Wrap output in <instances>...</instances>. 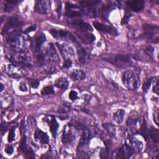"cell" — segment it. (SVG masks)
Wrapping results in <instances>:
<instances>
[{
	"label": "cell",
	"mask_w": 159,
	"mask_h": 159,
	"mask_svg": "<svg viewBox=\"0 0 159 159\" xmlns=\"http://www.w3.org/2000/svg\"><path fill=\"white\" fill-rule=\"evenodd\" d=\"M29 40L25 35H23L17 30L9 34L6 39L7 47L14 50H25L29 45Z\"/></svg>",
	"instance_id": "6da1fadb"
},
{
	"label": "cell",
	"mask_w": 159,
	"mask_h": 159,
	"mask_svg": "<svg viewBox=\"0 0 159 159\" xmlns=\"http://www.w3.org/2000/svg\"><path fill=\"white\" fill-rule=\"evenodd\" d=\"M4 53L9 60L15 63H21L27 66H30L32 64V60L28 55L25 50H18L7 47L4 50Z\"/></svg>",
	"instance_id": "7a4b0ae2"
},
{
	"label": "cell",
	"mask_w": 159,
	"mask_h": 159,
	"mask_svg": "<svg viewBox=\"0 0 159 159\" xmlns=\"http://www.w3.org/2000/svg\"><path fill=\"white\" fill-rule=\"evenodd\" d=\"M122 83L129 90L135 91L140 86V77L139 74L134 70H127L122 76Z\"/></svg>",
	"instance_id": "3957f363"
},
{
	"label": "cell",
	"mask_w": 159,
	"mask_h": 159,
	"mask_svg": "<svg viewBox=\"0 0 159 159\" xmlns=\"http://www.w3.org/2000/svg\"><path fill=\"white\" fill-rule=\"evenodd\" d=\"M103 59L120 68H127L132 64L130 57L127 55L107 54L103 57Z\"/></svg>",
	"instance_id": "277c9868"
},
{
	"label": "cell",
	"mask_w": 159,
	"mask_h": 159,
	"mask_svg": "<svg viewBox=\"0 0 159 159\" xmlns=\"http://www.w3.org/2000/svg\"><path fill=\"white\" fill-rule=\"evenodd\" d=\"M4 71L8 76L15 78L24 76L27 74L25 68L19 63L6 65L4 66Z\"/></svg>",
	"instance_id": "5b68a950"
},
{
	"label": "cell",
	"mask_w": 159,
	"mask_h": 159,
	"mask_svg": "<svg viewBox=\"0 0 159 159\" xmlns=\"http://www.w3.org/2000/svg\"><path fill=\"white\" fill-rule=\"evenodd\" d=\"M41 55L43 58L47 59L52 62H58L60 60L59 56L57 52L54 45L52 43H49L42 50Z\"/></svg>",
	"instance_id": "8992f818"
},
{
	"label": "cell",
	"mask_w": 159,
	"mask_h": 159,
	"mask_svg": "<svg viewBox=\"0 0 159 159\" xmlns=\"http://www.w3.org/2000/svg\"><path fill=\"white\" fill-rule=\"evenodd\" d=\"M134 151L126 144L120 148L114 150L111 153V158L114 159H128L132 157Z\"/></svg>",
	"instance_id": "52a82bcc"
},
{
	"label": "cell",
	"mask_w": 159,
	"mask_h": 159,
	"mask_svg": "<svg viewBox=\"0 0 159 159\" xmlns=\"http://www.w3.org/2000/svg\"><path fill=\"white\" fill-rule=\"evenodd\" d=\"M21 25V22L19 21V20L14 17H11L8 19V20L5 24L4 26L2 28V34H10L16 30L18 27H19Z\"/></svg>",
	"instance_id": "ba28073f"
},
{
	"label": "cell",
	"mask_w": 159,
	"mask_h": 159,
	"mask_svg": "<svg viewBox=\"0 0 159 159\" xmlns=\"http://www.w3.org/2000/svg\"><path fill=\"white\" fill-rule=\"evenodd\" d=\"M76 134L73 126L70 124L66 125L63 130L62 142L64 143H70L75 140Z\"/></svg>",
	"instance_id": "9c48e42d"
},
{
	"label": "cell",
	"mask_w": 159,
	"mask_h": 159,
	"mask_svg": "<svg viewBox=\"0 0 159 159\" xmlns=\"http://www.w3.org/2000/svg\"><path fill=\"white\" fill-rule=\"evenodd\" d=\"M125 144L128 145L134 152H140L143 148V142L132 135H128L125 140Z\"/></svg>",
	"instance_id": "30bf717a"
},
{
	"label": "cell",
	"mask_w": 159,
	"mask_h": 159,
	"mask_svg": "<svg viewBox=\"0 0 159 159\" xmlns=\"http://www.w3.org/2000/svg\"><path fill=\"white\" fill-rule=\"evenodd\" d=\"M58 48L60 49V53L64 58V60H72L75 57V52L73 49L68 44L57 43Z\"/></svg>",
	"instance_id": "8fae6325"
},
{
	"label": "cell",
	"mask_w": 159,
	"mask_h": 159,
	"mask_svg": "<svg viewBox=\"0 0 159 159\" xmlns=\"http://www.w3.org/2000/svg\"><path fill=\"white\" fill-rule=\"evenodd\" d=\"M49 32L52 34V35L55 39L59 38H63V39H68L70 41L76 43L78 45V43L75 39V37L70 33L65 30H57L56 29H51L49 30Z\"/></svg>",
	"instance_id": "7c38bea8"
},
{
	"label": "cell",
	"mask_w": 159,
	"mask_h": 159,
	"mask_svg": "<svg viewBox=\"0 0 159 159\" xmlns=\"http://www.w3.org/2000/svg\"><path fill=\"white\" fill-rule=\"evenodd\" d=\"M35 11L40 14H48L51 11V2L48 0H40L36 2Z\"/></svg>",
	"instance_id": "4fadbf2b"
},
{
	"label": "cell",
	"mask_w": 159,
	"mask_h": 159,
	"mask_svg": "<svg viewBox=\"0 0 159 159\" xmlns=\"http://www.w3.org/2000/svg\"><path fill=\"white\" fill-rule=\"evenodd\" d=\"M45 35L43 33H39L34 37V39L31 40L30 44L32 49L35 52H38L40 51V48L41 47L42 44L45 41Z\"/></svg>",
	"instance_id": "5bb4252c"
},
{
	"label": "cell",
	"mask_w": 159,
	"mask_h": 159,
	"mask_svg": "<svg viewBox=\"0 0 159 159\" xmlns=\"http://www.w3.org/2000/svg\"><path fill=\"white\" fill-rule=\"evenodd\" d=\"M93 25L98 31L107 33L112 35H116L117 34V30L111 26L107 25L96 21L93 22Z\"/></svg>",
	"instance_id": "9a60e30c"
},
{
	"label": "cell",
	"mask_w": 159,
	"mask_h": 159,
	"mask_svg": "<svg viewBox=\"0 0 159 159\" xmlns=\"http://www.w3.org/2000/svg\"><path fill=\"white\" fill-rule=\"evenodd\" d=\"M97 135H99V132L97 130V129L84 127L83 129V134H82L81 140L89 142L90 139L94 137Z\"/></svg>",
	"instance_id": "2e32d148"
},
{
	"label": "cell",
	"mask_w": 159,
	"mask_h": 159,
	"mask_svg": "<svg viewBox=\"0 0 159 159\" xmlns=\"http://www.w3.org/2000/svg\"><path fill=\"white\" fill-rule=\"evenodd\" d=\"M45 120L47 122L52 135L55 137L59 126L55 117L53 116H47L45 118Z\"/></svg>",
	"instance_id": "e0dca14e"
},
{
	"label": "cell",
	"mask_w": 159,
	"mask_h": 159,
	"mask_svg": "<svg viewBox=\"0 0 159 159\" xmlns=\"http://www.w3.org/2000/svg\"><path fill=\"white\" fill-rule=\"evenodd\" d=\"M126 4L132 11L139 12L144 8L145 2L142 0H132L127 1Z\"/></svg>",
	"instance_id": "ac0fdd59"
},
{
	"label": "cell",
	"mask_w": 159,
	"mask_h": 159,
	"mask_svg": "<svg viewBox=\"0 0 159 159\" xmlns=\"http://www.w3.org/2000/svg\"><path fill=\"white\" fill-rule=\"evenodd\" d=\"M71 24L76 27L80 32H88L92 30V28L89 24L81 20H75L72 21Z\"/></svg>",
	"instance_id": "d6986e66"
},
{
	"label": "cell",
	"mask_w": 159,
	"mask_h": 159,
	"mask_svg": "<svg viewBox=\"0 0 159 159\" xmlns=\"http://www.w3.org/2000/svg\"><path fill=\"white\" fill-rule=\"evenodd\" d=\"M77 54L79 61L81 64L85 63L89 58V54L86 51V50L80 45H77Z\"/></svg>",
	"instance_id": "ffe728a7"
},
{
	"label": "cell",
	"mask_w": 159,
	"mask_h": 159,
	"mask_svg": "<svg viewBox=\"0 0 159 159\" xmlns=\"http://www.w3.org/2000/svg\"><path fill=\"white\" fill-rule=\"evenodd\" d=\"M143 39H145L154 43L158 42V32L157 30L154 31H145L143 34L140 35Z\"/></svg>",
	"instance_id": "44dd1931"
},
{
	"label": "cell",
	"mask_w": 159,
	"mask_h": 159,
	"mask_svg": "<svg viewBox=\"0 0 159 159\" xmlns=\"http://www.w3.org/2000/svg\"><path fill=\"white\" fill-rule=\"evenodd\" d=\"M78 35L81 42L85 44L91 43L95 40L94 35L88 32H80Z\"/></svg>",
	"instance_id": "7402d4cb"
},
{
	"label": "cell",
	"mask_w": 159,
	"mask_h": 159,
	"mask_svg": "<svg viewBox=\"0 0 159 159\" xmlns=\"http://www.w3.org/2000/svg\"><path fill=\"white\" fill-rule=\"evenodd\" d=\"M34 138L36 140L39 141V142L43 143V144H46L48 143V135L43 132L42 130L40 129H37L35 133H34Z\"/></svg>",
	"instance_id": "603a6c76"
},
{
	"label": "cell",
	"mask_w": 159,
	"mask_h": 159,
	"mask_svg": "<svg viewBox=\"0 0 159 159\" xmlns=\"http://www.w3.org/2000/svg\"><path fill=\"white\" fill-rule=\"evenodd\" d=\"M13 102L12 98L7 94H4L1 96L0 104L1 108L7 109L11 107L13 104Z\"/></svg>",
	"instance_id": "cb8c5ba5"
},
{
	"label": "cell",
	"mask_w": 159,
	"mask_h": 159,
	"mask_svg": "<svg viewBox=\"0 0 159 159\" xmlns=\"http://www.w3.org/2000/svg\"><path fill=\"white\" fill-rule=\"evenodd\" d=\"M102 127L104 129V130L107 133V134L109 135V136H110L111 137H113V138L116 137V127L114 125L110 124V123L105 122V123H103L102 124Z\"/></svg>",
	"instance_id": "d4e9b609"
},
{
	"label": "cell",
	"mask_w": 159,
	"mask_h": 159,
	"mask_svg": "<svg viewBox=\"0 0 159 159\" xmlns=\"http://www.w3.org/2000/svg\"><path fill=\"white\" fill-rule=\"evenodd\" d=\"M54 84L58 88L62 90H66L68 86V81L65 78H60L55 81Z\"/></svg>",
	"instance_id": "484cf974"
},
{
	"label": "cell",
	"mask_w": 159,
	"mask_h": 159,
	"mask_svg": "<svg viewBox=\"0 0 159 159\" xmlns=\"http://www.w3.org/2000/svg\"><path fill=\"white\" fill-rule=\"evenodd\" d=\"M86 74L81 70H75L71 73V78L74 81L81 80L85 78Z\"/></svg>",
	"instance_id": "4316f807"
},
{
	"label": "cell",
	"mask_w": 159,
	"mask_h": 159,
	"mask_svg": "<svg viewBox=\"0 0 159 159\" xmlns=\"http://www.w3.org/2000/svg\"><path fill=\"white\" fill-rule=\"evenodd\" d=\"M125 111L122 109H118L113 115V119L117 124H121L124 120Z\"/></svg>",
	"instance_id": "83f0119b"
},
{
	"label": "cell",
	"mask_w": 159,
	"mask_h": 159,
	"mask_svg": "<svg viewBox=\"0 0 159 159\" xmlns=\"http://www.w3.org/2000/svg\"><path fill=\"white\" fill-rule=\"evenodd\" d=\"M113 8V6L111 4L109 5H104L100 9V14L101 16L104 18H106L108 16V14Z\"/></svg>",
	"instance_id": "f1b7e54d"
},
{
	"label": "cell",
	"mask_w": 159,
	"mask_h": 159,
	"mask_svg": "<svg viewBox=\"0 0 159 159\" xmlns=\"http://www.w3.org/2000/svg\"><path fill=\"white\" fill-rule=\"evenodd\" d=\"M71 110V105L68 102H65L60 106L58 112L60 114H66Z\"/></svg>",
	"instance_id": "f546056e"
},
{
	"label": "cell",
	"mask_w": 159,
	"mask_h": 159,
	"mask_svg": "<svg viewBox=\"0 0 159 159\" xmlns=\"http://www.w3.org/2000/svg\"><path fill=\"white\" fill-rule=\"evenodd\" d=\"M149 135L155 142H156V143L158 142V139H159V132H158V129L152 127L150 129Z\"/></svg>",
	"instance_id": "4dcf8cb0"
},
{
	"label": "cell",
	"mask_w": 159,
	"mask_h": 159,
	"mask_svg": "<svg viewBox=\"0 0 159 159\" xmlns=\"http://www.w3.org/2000/svg\"><path fill=\"white\" fill-rule=\"evenodd\" d=\"M75 9H66V16L70 17H80L81 16V12L76 11L73 10Z\"/></svg>",
	"instance_id": "1f68e13d"
},
{
	"label": "cell",
	"mask_w": 159,
	"mask_h": 159,
	"mask_svg": "<svg viewBox=\"0 0 159 159\" xmlns=\"http://www.w3.org/2000/svg\"><path fill=\"white\" fill-rule=\"evenodd\" d=\"M55 91L53 89V86H45L42 88L41 90V94L42 95H49V94H54Z\"/></svg>",
	"instance_id": "d6a6232c"
},
{
	"label": "cell",
	"mask_w": 159,
	"mask_h": 159,
	"mask_svg": "<svg viewBox=\"0 0 159 159\" xmlns=\"http://www.w3.org/2000/svg\"><path fill=\"white\" fill-rule=\"evenodd\" d=\"M42 70L43 72L47 73V74H52L55 72L56 68L51 65H42Z\"/></svg>",
	"instance_id": "836d02e7"
},
{
	"label": "cell",
	"mask_w": 159,
	"mask_h": 159,
	"mask_svg": "<svg viewBox=\"0 0 159 159\" xmlns=\"http://www.w3.org/2000/svg\"><path fill=\"white\" fill-rule=\"evenodd\" d=\"M142 29L143 30L145 31H154V30H158V27L157 25H153L151 24H143L142 25Z\"/></svg>",
	"instance_id": "e575fe53"
},
{
	"label": "cell",
	"mask_w": 159,
	"mask_h": 159,
	"mask_svg": "<svg viewBox=\"0 0 159 159\" xmlns=\"http://www.w3.org/2000/svg\"><path fill=\"white\" fill-rule=\"evenodd\" d=\"M35 124H36L35 119L34 117L30 116L27 119V122L25 124V127L27 128L32 129L35 126Z\"/></svg>",
	"instance_id": "d590c367"
},
{
	"label": "cell",
	"mask_w": 159,
	"mask_h": 159,
	"mask_svg": "<svg viewBox=\"0 0 159 159\" xmlns=\"http://www.w3.org/2000/svg\"><path fill=\"white\" fill-rule=\"evenodd\" d=\"M80 4H81L83 6H94L100 2L98 1H80Z\"/></svg>",
	"instance_id": "8d00e7d4"
},
{
	"label": "cell",
	"mask_w": 159,
	"mask_h": 159,
	"mask_svg": "<svg viewBox=\"0 0 159 159\" xmlns=\"http://www.w3.org/2000/svg\"><path fill=\"white\" fill-rule=\"evenodd\" d=\"M152 78H149V79H147L144 82H143V87H142V89L143 92H147L152 84Z\"/></svg>",
	"instance_id": "74e56055"
},
{
	"label": "cell",
	"mask_w": 159,
	"mask_h": 159,
	"mask_svg": "<svg viewBox=\"0 0 159 159\" xmlns=\"http://www.w3.org/2000/svg\"><path fill=\"white\" fill-rule=\"evenodd\" d=\"M109 152L110 149H108L107 148L101 149L100 152V158H106L109 157Z\"/></svg>",
	"instance_id": "f35d334b"
},
{
	"label": "cell",
	"mask_w": 159,
	"mask_h": 159,
	"mask_svg": "<svg viewBox=\"0 0 159 159\" xmlns=\"http://www.w3.org/2000/svg\"><path fill=\"white\" fill-rule=\"evenodd\" d=\"M153 84V91L155 93L157 94H158V80L157 78H154L153 80H152Z\"/></svg>",
	"instance_id": "ab89813d"
},
{
	"label": "cell",
	"mask_w": 159,
	"mask_h": 159,
	"mask_svg": "<svg viewBox=\"0 0 159 159\" xmlns=\"http://www.w3.org/2000/svg\"><path fill=\"white\" fill-rule=\"evenodd\" d=\"M131 16V14L129 11H128L127 10L125 11V14H124V16L122 20V22H121V24H127L129 20V18Z\"/></svg>",
	"instance_id": "60d3db41"
},
{
	"label": "cell",
	"mask_w": 159,
	"mask_h": 159,
	"mask_svg": "<svg viewBox=\"0 0 159 159\" xmlns=\"http://www.w3.org/2000/svg\"><path fill=\"white\" fill-rule=\"evenodd\" d=\"M14 138H15V132H14V129L13 127V128H11L9 130L8 137H7V140L8 142H11L14 140Z\"/></svg>",
	"instance_id": "b9f144b4"
},
{
	"label": "cell",
	"mask_w": 159,
	"mask_h": 159,
	"mask_svg": "<svg viewBox=\"0 0 159 159\" xmlns=\"http://www.w3.org/2000/svg\"><path fill=\"white\" fill-rule=\"evenodd\" d=\"M28 82L32 88H37L39 85V82L34 79H29Z\"/></svg>",
	"instance_id": "7bdbcfd3"
},
{
	"label": "cell",
	"mask_w": 159,
	"mask_h": 159,
	"mask_svg": "<svg viewBox=\"0 0 159 159\" xmlns=\"http://www.w3.org/2000/svg\"><path fill=\"white\" fill-rule=\"evenodd\" d=\"M158 145H155L154 148H153L152 153H151V157L152 158H158Z\"/></svg>",
	"instance_id": "ee69618b"
},
{
	"label": "cell",
	"mask_w": 159,
	"mask_h": 159,
	"mask_svg": "<svg viewBox=\"0 0 159 159\" xmlns=\"http://www.w3.org/2000/svg\"><path fill=\"white\" fill-rule=\"evenodd\" d=\"M14 5H12L11 4H9L6 2V3L4 5V10L6 12H11L12 11L14 8Z\"/></svg>",
	"instance_id": "f6af8a7d"
},
{
	"label": "cell",
	"mask_w": 159,
	"mask_h": 159,
	"mask_svg": "<svg viewBox=\"0 0 159 159\" xmlns=\"http://www.w3.org/2000/svg\"><path fill=\"white\" fill-rule=\"evenodd\" d=\"M69 98L71 100V101H75L78 98V94L75 91H71L69 93Z\"/></svg>",
	"instance_id": "bcb514c9"
},
{
	"label": "cell",
	"mask_w": 159,
	"mask_h": 159,
	"mask_svg": "<svg viewBox=\"0 0 159 159\" xmlns=\"http://www.w3.org/2000/svg\"><path fill=\"white\" fill-rule=\"evenodd\" d=\"M19 88L20 91H27V84L24 81H22V82H20V84H19Z\"/></svg>",
	"instance_id": "7dc6e473"
},
{
	"label": "cell",
	"mask_w": 159,
	"mask_h": 159,
	"mask_svg": "<svg viewBox=\"0 0 159 159\" xmlns=\"http://www.w3.org/2000/svg\"><path fill=\"white\" fill-rule=\"evenodd\" d=\"M153 121L155 122L157 125H158V111H156L154 112L153 115Z\"/></svg>",
	"instance_id": "c3c4849f"
},
{
	"label": "cell",
	"mask_w": 159,
	"mask_h": 159,
	"mask_svg": "<svg viewBox=\"0 0 159 159\" xmlns=\"http://www.w3.org/2000/svg\"><path fill=\"white\" fill-rule=\"evenodd\" d=\"M4 151H5V152H6L7 154H8V155H11V154L13 153V152H14V149H13V147H11V146H8V147H7L5 148Z\"/></svg>",
	"instance_id": "681fc988"
},
{
	"label": "cell",
	"mask_w": 159,
	"mask_h": 159,
	"mask_svg": "<svg viewBox=\"0 0 159 159\" xmlns=\"http://www.w3.org/2000/svg\"><path fill=\"white\" fill-rule=\"evenodd\" d=\"M72 65V60H65L63 64V66L66 68H69Z\"/></svg>",
	"instance_id": "f907efd6"
},
{
	"label": "cell",
	"mask_w": 159,
	"mask_h": 159,
	"mask_svg": "<svg viewBox=\"0 0 159 159\" xmlns=\"http://www.w3.org/2000/svg\"><path fill=\"white\" fill-rule=\"evenodd\" d=\"M8 125L7 124H6V123H1V131H2V133H4V132H6V130H7V129H8Z\"/></svg>",
	"instance_id": "816d5d0a"
},
{
	"label": "cell",
	"mask_w": 159,
	"mask_h": 159,
	"mask_svg": "<svg viewBox=\"0 0 159 159\" xmlns=\"http://www.w3.org/2000/svg\"><path fill=\"white\" fill-rule=\"evenodd\" d=\"M35 29H36V25H32L29 27L25 30V33H29V32H30L34 31Z\"/></svg>",
	"instance_id": "f5cc1de1"
},
{
	"label": "cell",
	"mask_w": 159,
	"mask_h": 159,
	"mask_svg": "<svg viewBox=\"0 0 159 159\" xmlns=\"http://www.w3.org/2000/svg\"><path fill=\"white\" fill-rule=\"evenodd\" d=\"M6 1L9 4H11L12 5H15L17 3H18V1L17 0H6Z\"/></svg>",
	"instance_id": "db71d44e"
},
{
	"label": "cell",
	"mask_w": 159,
	"mask_h": 159,
	"mask_svg": "<svg viewBox=\"0 0 159 159\" xmlns=\"http://www.w3.org/2000/svg\"><path fill=\"white\" fill-rule=\"evenodd\" d=\"M84 99L87 101H89V100L91 99V96L89 94H85V95H84Z\"/></svg>",
	"instance_id": "11a10c76"
},
{
	"label": "cell",
	"mask_w": 159,
	"mask_h": 159,
	"mask_svg": "<svg viewBox=\"0 0 159 159\" xmlns=\"http://www.w3.org/2000/svg\"><path fill=\"white\" fill-rule=\"evenodd\" d=\"M1 91H2V89H3V85L1 84Z\"/></svg>",
	"instance_id": "9f6ffc18"
}]
</instances>
